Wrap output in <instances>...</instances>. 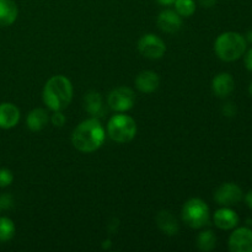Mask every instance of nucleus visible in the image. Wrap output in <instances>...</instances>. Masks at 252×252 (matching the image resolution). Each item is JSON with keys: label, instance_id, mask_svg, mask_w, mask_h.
Wrapping results in <instances>:
<instances>
[{"label": "nucleus", "instance_id": "obj_1", "mask_svg": "<svg viewBox=\"0 0 252 252\" xmlns=\"http://www.w3.org/2000/svg\"><path fill=\"white\" fill-rule=\"evenodd\" d=\"M106 138L105 128L96 118L83 121L74 129L71 143L81 153H93L100 149Z\"/></svg>", "mask_w": 252, "mask_h": 252}, {"label": "nucleus", "instance_id": "obj_2", "mask_svg": "<svg viewBox=\"0 0 252 252\" xmlns=\"http://www.w3.org/2000/svg\"><path fill=\"white\" fill-rule=\"evenodd\" d=\"M43 102L52 111H63L73 98L71 81L64 75L52 76L43 88Z\"/></svg>", "mask_w": 252, "mask_h": 252}, {"label": "nucleus", "instance_id": "obj_3", "mask_svg": "<svg viewBox=\"0 0 252 252\" xmlns=\"http://www.w3.org/2000/svg\"><path fill=\"white\" fill-rule=\"evenodd\" d=\"M248 41L241 33L234 31L219 34L214 43V51L219 59L224 62H235L245 54Z\"/></svg>", "mask_w": 252, "mask_h": 252}, {"label": "nucleus", "instance_id": "obj_4", "mask_svg": "<svg viewBox=\"0 0 252 252\" xmlns=\"http://www.w3.org/2000/svg\"><path fill=\"white\" fill-rule=\"evenodd\" d=\"M107 133L116 143H128L137 134V123L130 116L118 112L108 121Z\"/></svg>", "mask_w": 252, "mask_h": 252}, {"label": "nucleus", "instance_id": "obj_5", "mask_svg": "<svg viewBox=\"0 0 252 252\" xmlns=\"http://www.w3.org/2000/svg\"><path fill=\"white\" fill-rule=\"evenodd\" d=\"M209 207L201 198H191L182 208V219L193 229H201L209 223Z\"/></svg>", "mask_w": 252, "mask_h": 252}, {"label": "nucleus", "instance_id": "obj_6", "mask_svg": "<svg viewBox=\"0 0 252 252\" xmlns=\"http://www.w3.org/2000/svg\"><path fill=\"white\" fill-rule=\"evenodd\" d=\"M135 95L132 89L121 86L108 95V105L116 112H127L134 106Z\"/></svg>", "mask_w": 252, "mask_h": 252}, {"label": "nucleus", "instance_id": "obj_7", "mask_svg": "<svg viewBox=\"0 0 252 252\" xmlns=\"http://www.w3.org/2000/svg\"><path fill=\"white\" fill-rule=\"evenodd\" d=\"M138 49L140 53L149 59H159L166 52L165 42L160 37L153 33L144 34L138 42Z\"/></svg>", "mask_w": 252, "mask_h": 252}, {"label": "nucleus", "instance_id": "obj_8", "mask_svg": "<svg viewBox=\"0 0 252 252\" xmlns=\"http://www.w3.org/2000/svg\"><path fill=\"white\" fill-rule=\"evenodd\" d=\"M244 198L243 189L233 182H226L219 186L214 193V201L223 207H231L238 204Z\"/></svg>", "mask_w": 252, "mask_h": 252}, {"label": "nucleus", "instance_id": "obj_9", "mask_svg": "<svg viewBox=\"0 0 252 252\" xmlns=\"http://www.w3.org/2000/svg\"><path fill=\"white\" fill-rule=\"evenodd\" d=\"M229 250L231 252H252V229L241 226L229 236Z\"/></svg>", "mask_w": 252, "mask_h": 252}, {"label": "nucleus", "instance_id": "obj_10", "mask_svg": "<svg viewBox=\"0 0 252 252\" xmlns=\"http://www.w3.org/2000/svg\"><path fill=\"white\" fill-rule=\"evenodd\" d=\"M158 26L162 32L176 33L182 26V19L174 10H164L158 17Z\"/></svg>", "mask_w": 252, "mask_h": 252}, {"label": "nucleus", "instance_id": "obj_11", "mask_svg": "<svg viewBox=\"0 0 252 252\" xmlns=\"http://www.w3.org/2000/svg\"><path fill=\"white\" fill-rule=\"evenodd\" d=\"M239 216L229 207H223L214 213V224L221 230H231L239 224Z\"/></svg>", "mask_w": 252, "mask_h": 252}, {"label": "nucleus", "instance_id": "obj_12", "mask_svg": "<svg viewBox=\"0 0 252 252\" xmlns=\"http://www.w3.org/2000/svg\"><path fill=\"white\" fill-rule=\"evenodd\" d=\"M20 110L11 102L0 103V128L11 129L19 123Z\"/></svg>", "mask_w": 252, "mask_h": 252}, {"label": "nucleus", "instance_id": "obj_13", "mask_svg": "<svg viewBox=\"0 0 252 252\" xmlns=\"http://www.w3.org/2000/svg\"><path fill=\"white\" fill-rule=\"evenodd\" d=\"M235 88L234 78L229 73H220L212 81V90L218 97H226L230 95Z\"/></svg>", "mask_w": 252, "mask_h": 252}, {"label": "nucleus", "instance_id": "obj_14", "mask_svg": "<svg viewBox=\"0 0 252 252\" xmlns=\"http://www.w3.org/2000/svg\"><path fill=\"white\" fill-rule=\"evenodd\" d=\"M160 78L155 71L144 70L138 74L135 79V86L143 94H152L159 88Z\"/></svg>", "mask_w": 252, "mask_h": 252}, {"label": "nucleus", "instance_id": "obj_15", "mask_svg": "<svg viewBox=\"0 0 252 252\" xmlns=\"http://www.w3.org/2000/svg\"><path fill=\"white\" fill-rule=\"evenodd\" d=\"M19 15V9L14 0H0V27L14 24Z\"/></svg>", "mask_w": 252, "mask_h": 252}, {"label": "nucleus", "instance_id": "obj_16", "mask_svg": "<svg viewBox=\"0 0 252 252\" xmlns=\"http://www.w3.org/2000/svg\"><path fill=\"white\" fill-rule=\"evenodd\" d=\"M49 122L48 112L43 108H34L27 115L26 125L32 132H39L43 129Z\"/></svg>", "mask_w": 252, "mask_h": 252}, {"label": "nucleus", "instance_id": "obj_17", "mask_svg": "<svg viewBox=\"0 0 252 252\" xmlns=\"http://www.w3.org/2000/svg\"><path fill=\"white\" fill-rule=\"evenodd\" d=\"M157 224L160 230L166 235H176L179 233V223L170 212L161 211L157 216Z\"/></svg>", "mask_w": 252, "mask_h": 252}, {"label": "nucleus", "instance_id": "obj_18", "mask_svg": "<svg viewBox=\"0 0 252 252\" xmlns=\"http://www.w3.org/2000/svg\"><path fill=\"white\" fill-rule=\"evenodd\" d=\"M84 102H85V110L88 111L90 115H98L102 108V98L101 95L96 91H90L84 97Z\"/></svg>", "mask_w": 252, "mask_h": 252}, {"label": "nucleus", "instance_id": "obj_19", "mask_svg": "<svg viewBox=\"0 0 252 252\" xmlns=\"http://www.w3.org/2000/svg\"><path fill=\"white\" fill-rule=\"evenodd\" d=\"M217 245V236L212 230H204L197 238V246L201 251L209 252Z\"/></svg>", "mask_w": 252, "mask_h": 252}, {"label": "nucleus", "instance_id": "obj_20", "mask_svg": "<svg viewBox=\"0 0 252 252\" xmlns=\"http://www.w3.org/2000/svg\"><path fill=\"white\" fill-rule=\"evenodd\" d=\"M15 224L10 218H0V243H6L11 240L15 235Z\"/></svg>", "mask_w": 252, "mask_h": 252}, {"label": "nucleus", "instance_id": "obj_21", "mask_svg": "<svg viewBox=\"0 0 252 252\" xmlns=\"http://www.w3.org/2000/svg\"><path fill=\"white\" fill-rule=\"evenodd\" d=\"M175 11L181 17H189L196 11L194 0H175Z\"/></svg>", "mask_w": 252, "mask_h": 252}, {"label": "nucleus", "instance_id": "obj_22", "mask_svg": "<svg viewBox=\"0 0 252 252\" xmlns=\"http://www.w3.org/2000/svg\"><path fill=\"white\" fill-rule=\"evenodd\" d=\"M14 181V175L10 171L9 169H0V187L4 189V187L10 186Z\"/></svg>", "mask_w": 252, "mask_h": 252}, {"label": "nucleus", "instance_id": "obj_23", "mask_svg": "<svg viewBox=\"0 0 252 252\" xmlns=\"http://www.w3.org/2000/svg\"><path fill=\"white\" fill-rule=\"evenodd\" d=\"M49 120H51V122L56 127H63L64 123H65V116L62 113V111H54V113L52 115V117Z\"/></svg>", "mask_w": 252, "mask_h": 252}, {"label": "nucleus", "instance_id": "obj_24", "mask_svg": "<svg viewBox=\"0 0 252 252\" xmlns=\"http://www.w3.org/2000/svg\"><path fill=\"white\" fill-rule=\"evenodd\" d=\"M223 113L228 117H233L236 113V107L234 106V103H226L223 108Z\"/></svg>", "mask_w": 252, "mask_h": 252}, {"label": "nucleus", "instance_id": "obj_25", "mask_svg": "<svg viewBox=\"0 0 252 252\" xmlns=\"http://www.w3.org/2000/svg\"><path fill=\"white\" fill-rule=\"evenodd\" d=\"M244 56H245V58H244V62H245L246 69L252 71V48L249 49V51H246Z\"/></svg>", "mask_w": 252, "mask_h": 252}, {"label": "nucleus", "instance_id": "obj_26", "mask_svg": "<svg viewBox=\"0 0 252 252\" xmlns=\"http://www.w3.org/2000/svg\"><path fill=\"white\" fill-rule=\"evenodd\" d=\"M245 203H246V206L249 207V208L252 209V191L248 192V193H246V196H245Z\"/></svg>", "mask_w": 252, "mask_h": 252}, {"label": "nucleus", "instance_id": "obj_27", "mask_svg": "<svg viewBox=\"0 0 252 252\" xmlns=\"http://www.w3.org/2000/svg\"><path fill=\"white\" fill-rule=\"evenodd\" d=\"M160 5H164V6H170V5H174L175 0H157Z\"/></svg>", "mask_w": 252, "mask_h": 252}, {"label": "nucleus", "instance_id": "obj_28", "mask_svg": "<svg viewBox=\"0 0 252 252\" xmlns=\"http://www.w3.org/2000/svg\"><path fill=\"white\" fill-rule=\"evenodd\" d=\"M202 5H204V6L209 7V6H213L214 4H216V0H201Z\"/></svg>", "mask_w": 252, "mask_h": 252}, {"label": "nucleus", "instance_id": "obj_29", "mask_svg": "<svg viewBox=\"0 0 252 252\" xmlns=\"http://www.w3.org/2000/svg\"><path fill=\"white\" fill-rule=\"evenodd\" d=\"M245 38H246V41L250 42V43H252V30H251V31H249L248 33H246Z\"/></svg>", "mask_w": 252, "mask_h": 252}, {"label": "nucleus", "instance_id": "obj_30", "mask_svg": "<svg viewBox=\"0 0 252 252\" xmlns=\"http://www.w3.org/2000/svg\"><path fill=\"white\" fill-rule=\"evenodd\" d=\"M249 94L252 96V81L250 83V85H249Z\"/></svg>", "mask_w": 252, "mask_h": 252}]
</instances>
